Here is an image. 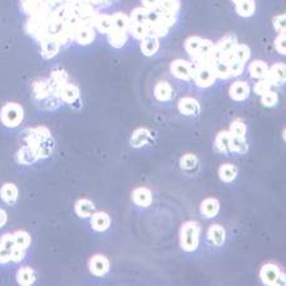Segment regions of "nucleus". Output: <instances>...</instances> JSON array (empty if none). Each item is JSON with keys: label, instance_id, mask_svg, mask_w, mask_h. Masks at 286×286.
I'll return each instance as SVG.
<instances>
[{"label": "nucleus", "instance_id": "obj_1", "mask_svg": "<svg viewBox=\"0 0 286 286\" xmlns=\"http://www.w3.org/2000/svg\"><path fill=\"white\" fill-rule=\"evenodd\" d=\"M117 0H20L27 15L25 29L39 45L55 41L68 47L80 27H94L100 9Z\"/></svg>", "mask_w": 286, "mask_h": 286}, {"label": "nucleus", "instance_id": "obj_2", "mask_svg": "<svg viewBox=\"0 0 286 286\" xmlns=\"http://www.w3.org/2000/svg\"><path fill=\"white\" fill-rule=\"evenodd\" d=\"M201 228L197 221L189 220L182 224L180 229V244L184 252H195L199 248Z\"/></svg>", "mask_w": 286, "mask_h": 286}, {"label": "nucleus", "instance_id": "obj_3", "mask_svg": "<svg viewBox=\"0 0 286 286\" xmlns=\"http://www.w3.org/2000/svg\"><path fill=\"white\" fill-rule=\"evenodd\" d=\"M25 119V109L20 103L8 102L0 109V121L5 127L15 129Z\"/></svg>", "mask_w": 286, "mask_h": 286}, {"label": "nucleus", "instance_id": "obj_4", "mask_svg": "<svg viewBox=\"0 0 286 286\" xmlns=\"http://www.w3.org/2000/svg\"><path fill=\"white\" fill-rule=\"evenodd\" d=\"M194 77L192 80L199 88H208L215 83L216 77L214 74L211 64L202 63V61H194Z\"/></svg>", "mask_w": 286, "mask_h": 286}, {"label": "nucleus", "instance_id": "obj_5", "mask_svg": "<svg viewBox=\"0 0 286 286\" xmlns=\"http://www.w3.org/2000/svg\"><path fill=\"white\" fill-rule=\"evenodd\" d=\"M260 279L264 285H286L284 272L275 263H264L261 267Z\"/></svg>", "mask_w": 286, "mask_h": 286}, {"label": "nucleus", "instance_id": "obj_6", "mask_svg": "<svg viewBox=\"0 0 286 286\" xmlns=\"http://www.w3.org/2000/svg\"><path fill=\"white\" fill-rule=\"evenodd\" d=\"M238 45L237 36L234 34H225L223 39H220V41L218 44H215V51L216 56L219 59H223V60L229 61L233 59V51L235 46Z\"/></svg>", "mask_w": 286, "mask_h": 286}, {"label": "nucleus", "instance_id": "obj_7", "mask_svg": "<svg viewBox=\"0 0 286 286\" xmlns=\"http://www.w3.org/2000/svg\"><path fill=\"white\" fill-rule=\"evenodd\" d=\"M47 82H49L51 96L56 98H60L61 90L69 83L68 73L65 70H63V69H55V70L51 71L49 78H47Z\"/></svg>", "mask_w": 286, "mask_h": 286}, {"label": "nucleus", "instance_id": "obj_8", "mask_svg": "<svg viewBox=\"0 0 286 286\" xmlns=\"http://www.w3.org/2000/svg\"><path fill=\"white\" fill-rule=\"evenodd\" d=\"M170 74L180 80H192L194 77V65L183 59H177L170 64Z\"/></svg>", "mask_w": 286, "mask_h": 286}, {"label": "nucleus", "instance_id": "obj_9", "mask_svg": "<svg viewBox=\"0 0 286 286\" xmlns=\"http://www.w3.org/2000/svg\"><path fill=\"white\" fill-rule=\"evenodd\" d=\"M251 94V85L245 80H237L229 88V97L235 102H243Z\"/></svg>", "mask_w": 286, "mask_h": 286}, {"label": "nucleus", "instance_id": "obj_10", "mask_svg": "<svg viewBox=\"0 0 286 286\" xmlns=\"http://www.w3.org/2000/svg\"><path fill=\"white\" fill-rule=\"evenodd\" d=\"M266 79L272 87H280L286 83V65L284 63H276L269 68Z\"/></svg>", "mask_w": 286, "mask_h": 286}, {"label": "nucleus", "instance_id": "obj_11", "mask_svg": "<svg viewBox=\"0 0 286 286\" xmlns=\"http://www.w3.org/2000/svg\"><path fill=\"white\" fill-rule=\"evenodd\" d=\"M88 269L94 276H104L109 271L108 258L103 255H94L88 262Z\"/></svg>", "mask_w": 286, "mask_h": 286}, {"label": "nucleus", "instance_id": "obj_12", "mask_svg": "<svg viewBox=\"0 0 286 286\" xmlns=\"http://www.w3.org/2000/svg\"><path fill=\"white\" fill-rule=\"evenodd\" d=\"M15 247L13 234L7 233L0 237V264H7L10 262V252Z\"/></svg>", "mask_w": 286, "mask_h": 286}, {"label": "nucleus", "instance_id": "obj_13", "mask_svg": "<svg viewBox=\"0 0 286 286\" xmlns=\"http://www.w3.org/2000/svg\"><path fill=\"white\" fill-rule=\"evenodd\" d=\"M178 111L183 116H197L200 113V111H201V106H200V103L195 98L183 97L178 101Z\"/></svg>", "mask_w": 286, "mask_h": 286}, {"label": "nucleus", "instance_id": "obj_14", "mask_svg": "<svg viewBox=\"0 0 286 286\" xmlns=\"http://www.w3.org/2000/svg\"><path fill=\"white\" fill-rule=\"evenodd\" d=\"M134 204L140 207H148L153 202V195L148 187H138L131 194Z\"/></svg>", "mask_w": 286, "mask_h": 286}, {"label": "nucleus", "instance_id": "obj_15", "mask_svg": "<svg viewBox=\"0 0 286 286\" xmlns=\"http://www.w3.org/2000/svg\"><path fill=\"white\" fill-rule=\"evenodd\" d=\"M206 235L208 243L215 245V247H221L225 243L226 232L224 226H221L220 224H213V225L208 226Z\"/></svg>", "mask_w": 286, "mask_h": 286}, {"label": "nucleus", "instance_id": "obj_16", "mask_svg": "<svg viewBox=\"0 0 286 286\" xmlns=\"http://www.w3.org/2000/svg\"><path fill=\"white\" fill-rule=\"evenodd\" d=\"M60 100L63 103L70 104V106H75L80 104V92L79 88L73 83H68L65 87L63 88L60 93Z\"/></svg>", "mask_w": 286, "mask_h": 286}, {"label": "nucleus", "instance_id": "obj_17", "mask_svg": "<svg viewBox=\"0 0 286 286\" xmlns=\"http://www.w3.org/2000/svg\"><path fill=\"white\" fill-rule=\"evenodd\" d=\"M151 141H153V138H151L150 130L144 129V127H140V129H136L134 131L130 139V144L132 148H141V146L150 144Z\"/></svg>", "mask_w": 286, "mask_h": 286}, {"label": "nucleus", "instance_id": "obj_18", "mask_svg": "<svg viewBox=\"0 0 286 286\" xmlns=\"http://www.w3.org/2000/svg\"><path fill=\"white\" fill-rule=\"evenodd\" d=\"M109 224H111V219H109L108 214L104 211H98L90 216V226L93 231L98 232V233L106 232L109 228Z\"/></svg>", "mask_w": 286, "mask_h": 286}, {"label": "nucleus", "instance_id": "obj_19", "mask_svg": "<svg viewBox=\"0 0 286 286\" xmlns=\"http://www.w3.org/2000/svg\"><path fill=\"white\" fill-rule=\"evenodd\" d=\"M96 32L97 31L94 29V27H88V26L80 27L78 31L75 32L74 42H77L78 45H82V46L90 45L96 40Z\"/></svg>", "mask_w": 286, "mask_h": 286}, {"label": "nucleus", "instance_id": "obj_20", "mask_svg": "<svg viewBox=\"0 0 286 286\" xmlns=\"http://www.w3.org/2000/svg\"><path fill=\"white\" fill-rule=\"evenodd\" d=\"M173 96H175L173 87L165 80L157 83L156 87H154V97L160 102H168V101L172 100Z\"/></svg>", "mask_w": 286, "mask_h": 286}, {"label": "nucleus", "instance_id": "obj_21", "mask_svg": "<svg viewBox=\"0 0 286 286\" xmlns=\"http://www.w3.org/2000/svg\"><path fill=\"white\" fill-rule=\"evenodd\" d=\"M219 211H220V202L214 197H207L200 205V213L206 219L215 218Z\"/></svg>", "mask_w": 286, "mask_h": 286}, {"label": "nucleus", "instance_id": "obj_22", "mask_svg": "<svg viewBox=\"0 0 286 286\" xmlns=\"http://www.w3.org/2000/svg\"><path fill=\"white\" fill-rule=\"evenodd\" d=\"M32 92H33V97L34 100H36V102L50 97V96H51V92H50V87L47 79L34 80V82L32 83Z\"/></svg>", "mask_w": 286, "mask_h": 286}, {"label": "nucleus", "instance_id": "obj_23", "mask_svg": "<svg viewBox=\"0 0 286 286\" xmlns=\"http://www.w3.org/2000/svg\"><path fill=\"white\" fill-rule=\"evenodd\" d=\"M211 68H213L216 79L226 80V79L232 78L231 70H229L228 61L223 60V59L215 58L213 61H211Z\"/></svg>", "mask_w": 286, "mask_h": 286}, {"label": "nucleus", "instance_id": "obj_24", "mask_svg": "<svg viewBox=\"0 0 286 286\" xmlns=\"http://www.w3.org/2000/svg\"><path fill=\"white\" fill-rule=\"evenodd\" d=\"M269 68L270 66L267 65L264 61L262 60H255L250 64L248 66V73H250V77L252 79L260 80L266 78L267 73H269Z\"/></svg>", "mask_w": 286, "mask_h": 286}, {"label": "nucleus", "instance_id": "obj_25", "mask_svg": "<svg viewBox=\"0 0 286 286\" xmlns=\"http://www.w3.org/2000/svg\"><path fill=\"white\" fill-rule=\"evenodd\" d=\"M74 210H75L77 215L82 219L90 218V216L96 213L94 204L88 199H79L78 201L75 202Z\"/></svg>", "mask_w": 286, "mask_h": 286}, {"label": "nucleus", "instance_id": "obj_26", "mask_svg": "<svg viewBox=\"0 0 286 286\" xmlns=\"http://www.w3.org/2000/svg\"><path fill=\"white\" fill-rule=\"evenodd\" d=\"M231 140L232 134L229 131H220L215 136V149L223 154H231Z\"/></svg>", "mask_w": 286, "mask_h": 286}, {"label": "nucleus", "instance_id": "obj_27", "mask_svg": "<svg viewBox=\"0 0 286 286\" xmlns=\"http://www.w3.org/2000/svg\"><path fill=\"white\" fill-rule=\"evenodd\" d=\"M112 21V28L113 31H120V32H127L129 33L130 28V17L127 14L122 12H117L115 14L111 15Z\"/></svg>", "mask_w": 286, "mask_h": 286}, {"label": "nucleus", "instance_id": "obj_28", "mask_svg": "<svg viewBox=\"0 0 286 286\" xmlns=\"http://www.w3.org/2000/svg\"><path fill=\"white\" fill-rule=\"evenodd\" d=\"M0 197L8 205H14L18 200V188L14 183H5L0 188Z\"/></svg>", "mask_w": 286, "mask_h": 286}, {"label": "nucleus", "instance_id": "obj_29", "mask_svg": "<svg viewBox=\"0 0 286 286\" xmlns=\"http://www.w3.org/2000/svg\"><path fill=\"white\" fill-rule=\"evenodd\" d=\"M159 46H160L159 39L156 36H151V34H149V36H146L145 39L141 40L140 50H141V52H143V55L153 56L158 52Z\"/></svg>", "mask_w": 286, "mask_h": 286}, {"label": "nucleus", "instance_id": "obj_30", "mask_svg": "<svg viewBox=\"0 0 286 286\" xmlns=\"http://www.w3.org/2000/svg\"><path fill=\"white\" fill-rule=\"evenodd\" d=\"M218 176L221 182L232 183L237 178L238 168L234 164H231V163L221 164L218 169Z\"/></svg>", "mask_w": 286, "mask_h": 286}, {"label": "nucleus", "instance_id": "obj_31", "mask_svg": "<svg viewBox=\"0 0 286 286\" xmlns=\"http://www.w3.org/2000/svg\"><path fill=\"white\" fill-rule=\"evenodd\" d=\"M15 159H17V162L21 163V164L28 165L36 163L37 160H39V158H37L33 149L29 148L28 145H23L22 148L17 151V154H15Z\"/></svg>", "mask_w": 286, "mask_h": 286}, {"label": "nucleus", "instance_id": "obj_32", "mask_svg": "<svg viewBox=\"0 0 286 286\" xmlns=\"http://www.w3.org/2000/svg\"><path fill=\"white\" fill-rule=\"evenodd\" d=\"M107 40H108V44L112 47H115V49H122L127 44L129 36H127V32H120L111 29L107 33Z\"/></svg>", "mask_w": 286, "mask_h": 286}, {"label": "nucleus", "instance_id": "obj_33", "mask_svg": "<svg viewBox=\"0 0 286 286\" xmlns=\"http://www.w3.org/2000/svg\"><path fill=\"white\" fill-rule=\"evenodd\" d=\"M36 280V274H34L33 269L29 266L21 267L20 270L17 271V282L20 285L23 286H28L32 285Z\"/></svg>", "mask_w": 286, "mask_h": 286}, {"label": "nucleus", "instance_id": "obj_34", "mask_svg": "<svg viewBox=\"0 0 286 286\" xmlns=\"http://www.w3.org/2000/svg\"><path fill=\"white\" fill-rule=\"evenodd\" d=\"M235 12L243 18L252 17L256 12V2L255 0H243L235 4Z\"/></svg>", "mask_w": 286, "mask_h": 286}, {"label": "nucleus", "instance_id": "obj_35", "mask_svg": "<svg viewBox=\"0 0 286 286\" xmlns=\"http://www.w3.org/2000/svg\"><path fill=\"white\" fill-rule=\"evenodd\" d=\"M112 28L111 15L104 14V13H98L97 18L94 21V29L100 33L107 34Z\"/></svg>", "mask_w": 286, "mask_h": 286}, {"label": "nucleus", "instance_id": "obj_36", "mask_svg": "<svg viewBox=\"0 0 286 286\" xmlns=\"http://www.w3.org/2000/svg\"><path fill=\"white\" fill-rule=\"evenodd\" d=\"M248 143L245 140V138L242 136H235L232 135L231 140V151L235 154H245L248 151Z\"/></svg>", "mask_w": 286, "mask_h": 286}, {"label": "nucleus", "instance_id": "obj_37", "mask_svg": "<svg viewBox=\"0 0 286 286\" xmlns=\"http://www.w3.org/2000/svg\"><path fill=\"white\" fill-rule=\"evenodd\" d=\"M129 33H131V36L136 40H144L146 36L150 34L149 32V26L145 25V23H130V28H129Z\"/></svg>", "mask_w": 286, "mask_h": 286}, {"label": "nucleus", "instance_id": "obj_38", "mask_svg": "<svg viewBox=\"0 0 286 286\" xmlns=\"http://www.w3.org/2000/svg\"><path fill=\"white\" fill-rule=\"evenodd\" d=\"M60 50L61 47L59 46L55 41H50V42H46V44L40 45V53H41L42 58L46 59V60L55 58Z\"/></svg>", "mask_w": 286, "mask_h": 286}, {"label": "nucleus", "instance_id": "obj_39", "mask_svg": "<svg viewBox=\"0 0 286 286\" xmlns=\"http://www.w3.org/2000/svg\"><path fill=\"white\" fill-rule=\"evenodd\" d=\"M202 40L204 39H201V37L199 36H191L186 40V42H184V50H186V52L191 56V59L195 58V55H196L197 51H199Z\"/></svg>", "mask_w": 286, "mask_h": 286}, {"label": "nucleus", "instance_id": "obj_40", "mask_svg": "<svg viewBox=\"0 0 286 286\" xmlns=\"http://www.w3.org/2000/svg\"><path fill=\"white\" fill-rule=\"evenodd\" d=\"M13 239H14L15 247H20L22 250H27L31 245V235L26 231H17L13 233Z\"/></svg>", "mask_w": 286, "mask_h": 286}, {"label": "nucleus", "instance_id": "obj_41", "mask_svg": "<svg viewBox=\"0 0 286 286\" xmlns=\"http://www.w3.org/2000/svg\"><path fill=\"white\" fill-rule=\"evenodd\" d=\"M233 59L235 60L240 61L243 64H247L251 59V50L247 45L243 44H238L235 46L234 51H233Z\"/></svg>", "mask_w": 286, "mask_h": 286}, {"label": "nucleus", "instance_id": "obj_42", "mask_svg": "<svg viewBox=\"0 0 286 286\" xmlns=\"http://www.w3.org/2000/svg\"><path fill=\"white\" fill-rule=\"evenodd\" d=\"M36 103L37 106H39V108H41L42 111H55V109H58L59 107L61 106V103L63 102H61L60 98H56L53 97V96H50V97L39 101V102Z\"/></svg>", "mask_w": 286, "mask_h": 286}, {"label": "nucleus", "instance_id": "obj_43", "mask_svg": "<svg viewBox=\"0 0 286 286\" xmlns=\"http://www.w3.org/2000/svg\"><path fill=\"white\" fill-rule=\"evenodd\" d=\"M148 13L149 9L144 7H138L131 12L130 17V22L131 23H148Z\"/></svg>", "mask_w": 286, "mask_h": 286}, {"label": "nucleus", "instance_id": "obj_44", "mask_svg": "<svg viewBox=\"0 0 286 286\" xmlns=\"http://www.w3.org/2000/svg\"><path fill=\"white\" fill-rule=\"evenodd\" d=\"M159 7L165 12L173 13V14H178L181 9V2L180 0H160Z\"/></svg>", "mask_w": 286, "mask_h": 286}, {"label": "nucleus", "instance_id": "obj_45", "mask_svg": "<svg viewBox=\"0 0 286 286\" xmlns=\"http://www.w3.org/2000/svg\"><path fill=\"white\" fill-rule=\"evenodd\" d=\"M277 102H279V96L272 89H270L269 92H266L264 94L261 96V103L263 104L264 107H275Z\"/></svg>", "mask_w": 286, "mask_h": 286}, {"label": "nucleus", "instance_id": "obj_46", "mask_svg": "<svg viewBox=\"0 0 286 286\" xmlns=\"http://www.w3.org/2000/svg\"><path fill=\"white\" fill-rule=\"evenodd\" d=\"M197 163H199V160H197V157L194 156V154H184L180 160L181 168L184 170L194 169L197 165Z\"/></svg>", "mask_w": 286, "mask_h": 286}, {"label": "nucleus", "instance_id": "obj_47", "mask_svg": "<svg viewBox=\"0 0 286 286\" xmlns=\"http://www.w3.org/2000/svg\"><path fill=\"white\" fill-rule=\"evenodd\" d=\"M229 132L232 135L235 136H242V138H245L247 135V126H245L244 122L239 121V120H235L231 124V127H229Z\"/></svg>", "mask_w": 286, "mask_h": 286}, {"label": "nucleus", "instance_id": "obj_48", "mask_svg": "<svg viewBox=\"0 0 286 286\" xmlns=\"http://www.w3.org/2000/svg\"><path fill=\"white\" fill-rule=\"evenodd\" d=\"M149 32H150L151 36H156L158 39H160V37L167 36L168 32H169V28L167 26L162 25L160 22H157L154 25L149 26Z\"/></svg>", "mask_w": 286, "mask_h": 286}, {"label": "nucleus", "instance_id": "obj_49", "mask_svg": "<svg viewBox=\"0 0 286 286\" xmlns=\"http://www.w3.org/2000/svg\"><path fill=\"white\" fill-rule=\"evenodd\" d=\"M229 64V70H231V75L237 78V77L242 75L243 71L245 69V64L240 63V61L235 60V59H232V60L228 61Z\"/></svg>", "mask_w": 286, "mask_h": 286}, {"label": "nucleus", "instance_id": "obj_50", "mask_svg": "<svg viewBox=\"0 0 286 286\" xmlns=\"http://www.w3.org/2000/svg\"><path fill=\"white\" fill-rule=\"evenodd\" d=\"M271 88H272L271 83H270L269 80L264 78V79L257 80V83H256L255 87H253V90H255L256 94L262 96V94H264V93H266V92H269V90L271 89Z\"/></svg>", "mask_w": 286, "mask_h": 286}, {"label": "nucleus", "instance_id": "obj_51", "mask_svg": "<svg viewBox=\"0 0 286 286\" xmlns=\"http://www.w3.org/2000/svg\"><path fill=\"white\" fill-rule=\"evenodd\" d=\"M272 25H274V28L276 29L279 33H286V13L276 15V17L272 20Z\"/></svg>", "mask_w": 286, "mask_h": 286}, {"label": "nucleus", "instance_id": "obj_52", "mask_svg": "<svg viewBox=\"0 0 286 286\" xmlns=\"http://www.w3.org/2000/svg\"><path fill=\"white\" fill-rule=\"evenodd\" d=\"M275 49L280 55L286 56V33H279L275 39Z\"/></svg>", "mask_w": 286, "mask_h": 286}, {"label": "nucleus", "instance_id": "obj_53", "mask_svg": "<svg viewBox=\"0 0 286 286\" xmlns=\"http://www.w3.org/2000/svg\"><path fill=\"white\" fill-rule=\"evenodd\" d=\"M26 258V250H22L20 247H14L10 252V262L13 263H21Z\"/></svg>", "mask_w": 286, "mask_h": 286}, {"label": "nucleus", "instance_id": "obj_54", "mask_svg": "<svg viewBox=\"0 0 286 286\" xmlns=\"http://www.w3.org/2000/svg\"><path fill=\"white\" fill-rule=\"evenodd\" d=\"M34 132H36L37 139H39L40 141H47L52 139V135L51 132H50V130L45 126L34 127Z\"/></svg>", "mask_w": 286, "mask_h": 286}, {"label": "nucleus", "instance_id": "obj_55", "mask_svg": "<svg viewBox=\"0 0 286 286\" xmlns=\"http://www.w3.org/2000/svg\"><path fill=\"white\" fill-rule=\"evenodd\" d=\"M141 4H143L144 8L149 10H154L156 8L159 7L160 0H141Z\"/></svg>", "mask_w": 286, "mask_h": 286}, {"label": "nucleus", "instance_id": "obj_56", "mask_svg": "<svg viewBox=\"0 0 286 286\" xmlns=\"http://www.w3.org/2000/svg\"><path fill=\"white\" fill-rule=\"evenodd\" d=\"M7 220H8L7 211L3 210V208H0V228H3V226L7 224Z\"/></svg>", "mask_w": 286, "mask_h": 286}, {"label": "nucleus", "instance_id": "obj_57", "mask_svg": "<svg viewBox=\"0 0 286 286\" xmlns=\"http://www.w3.org/2000/svg\"><path fill=\"white\" fill-rule=\"evenodd\" d=\"M282 139H284L285 143H286V129L284 130V132H282Z\"/></svg>", "mask_w": 286, "mask_h": 286}, {"label": "nucleus", "instance_id": "obj_58", "mask_svg": "<svg viewBox=\"0 0 286 286\" xmlns=\"http://www.w3.org/2000/svg\"><path fill=\"white\" fill-rule=\"evenodd\" d=\"M232 2H233V3H234V4H238V3L243 2V0H232Z\"/></svg>", "mask_w": 286, "mask_h": 286}, {"label": "nucleus", "instance_id": "obj_59", "mask_svg": "<svg viewBox=\"0 0 286 286\" xmlns=\"http://www.w3.org/2000/svg\"><path fill=\"white\" fill-rule=\"evenodd\" d=\"M284 276H285V284H286V274H284Z\"/></svg>", "mask_w": 286, "mask_h": 286}]
</instances>
